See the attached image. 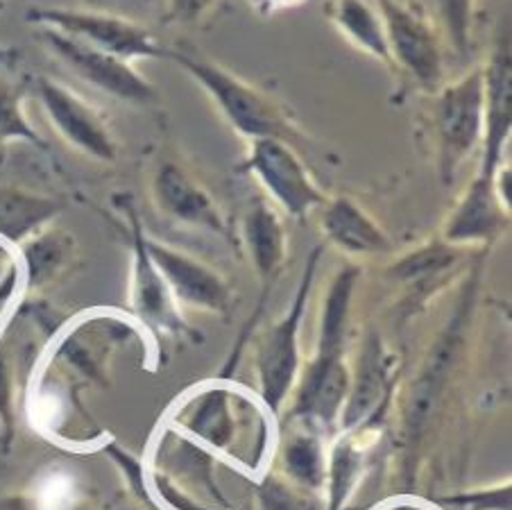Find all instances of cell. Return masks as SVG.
<instances>
[{
	"mask_svg": "<svg viewBox=\"0 0 512 510\" xmlns=\"http://www.w3.org/2000/svg\"><path fill=\"white\" fill-rule=\"evenodd\" d=\"M164 59L177 64L207 93L220 114L247 139H288L295 130L279 102L229 68L182 50H164Z\"/></svg>",
	"mask_w": 512,
	"mask_h": 510,
	"instance_id": "cell-1",
	"label": "cell"
},
{
	"mask_svg": "<svg viewBox=\"0 0 512 510\" xmlns=\"http://www.w3.org/2000/svg\"><path fill=\"white\" fill-rule=\"evenodd\" d=\"M28 21L37 28H50L84 41L125 62L136 59H164V46L157 44L148 28L125 16L84 7H37L28 12Z\"/></svg>",
	"mask_w": 512,
	"mask_h": 510,
	"instance_id": "cell-2",
	"label": "cell"
},
{
	"mask_svg": "<svg viewBox=\"0 0 512 510\" xmlns=\"http://www.w3.org/2000/svg\"><path fill=\"white\" fill-rule=\"evenodd\" d=\"M435 132L440 143V168L447 182L483 139L485 84L483 66H472L458 80L435 89Z\"/></svg>",
	"mask_w": 512,
	"mask_h": 510,
	"instance_id": "cell-3",
	"label": "cell"
},
{
	"mask_svg": "<svg viewBox=\"0 0 512 510\" xmlns=\"http://www.w3.org/2000/svg\"><path fill=\"white\" fill-rule=\"evenodd\" d=\"M14 141H28L44 148L46 141L25 112V87L14 80L0 78V146Z\"/></svg>",
	"mask_w": 512,
	"mask_h": 510,
	"instance_id": "cell-21",
	"label": "cell"
},
{
	"mask_svg": "<svg viewBox=\"0 0 512 510\" xmlns=\"http://www.w3.org/2000/svg\"><path fill=\"white\" fill-rule=\"evenodd\" d=\"M32 91L46 121L68 146L102 164H112L118 155V146L109 123L93 102L50 75L34 78Z\"/></svg>",
	"mask_w": 512,
	"mask_h": 510,
	"instance_id": "cell-4",
	"label": "cell"
},
{
	"mask_svg": "<svg viewBox=\"0 0 512 510\" xmlns=\"http://www.w3.org/2000/svg\"><path fill=\"white\" fill-rule=\"evenodd\" d=\"M243 168L250 170L272 200L290 216L302 218L327 202L318 184L306 173L300 157L284 139H254Z\"/></svg>",
	"mask_w": 512,
	"mask_h": 510,
	"instance_id": "cell-7",
	"label": "cell"
},
{
	"mask_svg": "<svg viewBox=\"0 0 512 510\" xmlns=\"http://www.w3.org/2000/svg\"><path fill=\"white\" fill-rule=\"evenodd\" d=\"M132 223V245H134V309L139 316L155 329L177 331L182 327L170 288L150 259L145 234L136 214H130Z\"/></svg>",
	"mask_w": 512,
	"mask_h": 510,
	"instance_id": "cell-13",
	"label": "cell"
},
{
	"mask_svg": "<svg viewBox=\"0 0 512 510\" xmlns=\"http://www.w3.org/2000/svg\"><path fill=\"white\" fill-rule=\"evenodd\" d=\"M19 62V50L0 44V68H10Z\"/></svg>",
	"mask_w": 512,
	"mask_h": 510,
	"instance_id": "cell-30",
	"label": "cell"
},
{
	"mask_svg": "<svg viewBox=\"0 0 512 510\" xmlns=\"http://www.w3.org/2000/svg\"><path fill=\"white\" fill-rule=\"evenodd\" d=\"M377 10L386 28L392 66H399L424 89L442 87L445 50L429 16L406 0H379Z\"/></svg>",
	"mask_w": 512,
	"mask_h": 510,
	"instance_id": "cell-5",
	"label": "cell"
},
{
	"mask_svg": "<svg viewBox=\"0 0 512 510\" xmlns=\"http://www.w3.org/2000/svg\"><path fill=\"white\" fill-rule=\"evenodd\" d=\"M469 306H460L456 313L454 322H451L449 329L442 334V338L435 345L431 359L426 361L424 370L417 379L413 388L411 402H408L406 411V436L415 438L420 436L426 422L431 418V411L435 408V402L442 393V388L447 384V377L451 372V365H454L460 343H463V327H465V316Z\"/></svg>",
	"mask_w": 512,
	"mask_h": 510,
	"instance_id": "cell-12",
	"label": "cell"
},
{
	"mask_svg": "<svg viewBox=\"0 0 512 510\" xmlns=\"http://www.w3.org/2000/svg\"><path fill=\"white\" fill-rule=\"evenodd\" d=\"M62 202L23 189H0V241L19 245L53 223Z\"/></svg>",
	"mask_w": 512,
	"mask_h": 510,
	"instance_id": "cell-19",
	"label": "cell"
},
{
	"mask_svg": "<svg viewBox=\"0 0 512 510\" xmlns=\"http://www.w3.org/2000/svg\"><path fill=\"white\" fill-rule=\"evenodd\" d=\"M438 10L449 41L458 50V55H467L469 41H472L474 0H438Z\"/></svg>",
	"mask_w": 512,
	"mask_h": 510,
	"instance_id": "cell-24",
	"label": "cell"
},
{
	"mask_svg": "<svg viewBox=\"0 0 512 510\" xmlns=\"http://www.w3.org/2000/svg\"><path fill=\"white\" fill-rule=\"evenodd\" d=\"M306 0H250L256 14L261 16H275L279 12L293 10V7H300Z\"/></svg>",
	"mask_w": 512,
	"mask_h": 510,
	"instance_id": "cell-29",
	"label": "cell"
},
{
	"mask_svg": "<svg viewBox=\"0 0 512 510\" xmlns=\"http://www.w3.org/2000/svg\"><path fill=\"white\" fill-rule=\"evenodd\" d=\"M0 429L5 440L10 442L14 436V399H12V374L7 365V356L0 347Z\"/></svg>",
	"mask_w": 512,
	"mask_h": 510,
	"instance_id": "cell-27",
	"label": "cell"
},
{
	"mask_svg": "<svg viewBox=\"0 0 512 510\" xmlns=\"http://www.w3.org/2000/svg\"><path fill=\"white\" fill-rule=\"evenodd\" d=\"M485 127L481 175L492 177L501 164V152L510 139L512 125V59L508 28H501L490 59L483 64Z\"/></svg>",
	"mask_w": 512,
	"mask_h": 510,
	"instance_id": "cell-8",
	"label": "cell"
},
{
	"mask_svg": "<svg viewBox=\"0 0 512 510\" xmlns=\"http://www.w3.org/2000/svg\"><path fill=\"white\" fill-rule=\"evenodd\" d=\"M39 39L68 71L105 96L130 105H148L157 98L155 84L143 78L132 62L50 28H39Z\"/></svg>",
	"mask_w": 512,
	"mask_h": 510,
	"instance_id": "cell-6",
	"label": "cell"
},
{
	"mask_svg": "<svg viewBox=\"0 0 512 510\" xmlns=\"http://www.w3.org/2000/svg\"><path fill=\"white\" fill-rule=\"evenodd\" d=\"M218 0H166V16L170 23L195 25L202 21Z\"/></svg>",
	"mask_w": 512,
	"mask_h": 510,
	"instance_id": "cell-28",
	"label": "cell"
},
{
	"mask_svg": "<svg viewBox=\"0 0 512 510\" xmlns=\"http://www.w3.org/2000/svg\"><path fill=\"white\" fill-rule=\"evenodd\" d=\"M145 245H148L150 259L155 261L157 270L161 272V277H164L170 293H175V297H179L186 304L202 306V309L209 311L227 309V286L211 268L191 259L189 254L152 241L148 236H145Z\"/></svg>",
	"mask_w": 512,
	"mask_h": 510,
	"instance_id": "cell-11",
	"label": "cell"
},
{
	"mask_svg": "<svg viewBox=\"0 0 512 510\" xmlns=\"http://www.w3.org/2000/svg\"><path fill=\"white\" fill-rule=\"evenodd\" d=\"M318 261V252H313L309 268H306V277L302 282L297 300L290 309L288 316L279 322V325L270 331L266 343L261 347L259 356V370H261V388L263 399L270 404V408H277L284 402L288 388L293 386L295 370H297V331H300V320L304 313L306 295H309V286L313 282V266Z\"/></svg>",
	"mask_w": 512,
	"mask_h": 510,
	"instance_id": "cell-9",
	"label": "cell"
},
{
	"mask_svg": "<svg viewBox=\"0 0 512 510\" xmlns=\"http://www.w3.org/2000/svg\"><path fill=\"white\" fill-rule=\"evenodd\" d=\"M347 388L349 377L340 361V350H322L320 347L318 359L313 361L304 377L295 411L311 422L331 424L338 418Z\"/></svg>",
	"mask_w": 512,
	"mask_h": 510,
	"instance_id": "cell-14",
	"label": "cell"
},
{
	"mask_svg": "<svg viewBox=\"0 0 512 510\" xmlns=\"http://www.w3.org/2000/svg\"><path fill=\"white\" fill-rule=\"evenodd\" d=\"M286 470L302 486L318 488L324 479V458L320 442L313 436H297L286 447Z\"/></svg>",
	"mask_w": 512,
	"mask_h": 510,
	"instance_id": "cell-23",
	"label": "cell"
},
{
	"mask_svg": "<svg viewBox=\"0 0 512 510\" xmlns=\"http://www.w3.org/2000/svg\"><path fill=\"white\" fill-rule=\"evenodd\" d=\"M454 259H456L454 252L449 248L433 245V248L408 254V257L401 261L395 270L399 277H424V275H431V272L445 270L449 263H454Z\"/></svg>",
	"mask_w": 512,
	"mask_h": 510,
	"instance_id": "cell-25",
	"label": "cell"
},
{
	"mask_svg": "<svg viewBox=\"0 0 512 510\" xmlns=\"http://www.w3.org/2000/svg\"><path fill=\"white\" fill-rule=\"evenodd\" d=\"M322 232L340 250L352 254H379L390 250L383 229L349 198L322 204Z\"/></svg>",
	"mask_w": 512,
	"mask_h": 510,
	"instance_id": "cell-16",
	"label": "cell"
},
{
	"mask_svg": "<svg viewBox=\"0 0 512 510\" xmlns=\"http://www.w3.org/2000/svg\"><path fill=\"white\" fill-rule=\"evenodd\" d=\"M358 456L349 445H340L334 456V501H331V510H338L340 501L345 499L349 486H352L354 476L358 472Z\"/></svg>",
	"mask_w": 512,
	"mask_h": 510,
	"instance_id": "cell-26",
	"label": "cell"
},
{
	"mask_svg": "<svg viewBox=\"0 0 512 510\" xmlns=\"http://www.w3.org/2000/svg\"><path fill=\"white\" fill-rule=\"evenodd\" d=\"M492 177L479 173L463 200L458 202L445 229L449 243L492 241L501 232L506 209L501 207L497 193H494Z\"/></svg>",
	"mask_w": 512,
	"mask_h": 510,
	"instance_id": "cell-15",
	"label": "cell"
},
{
	"mask_svg": "<svg viewBox=\"0 0 512 510\" xmlns=\"http://www.w3.org/2000/svg\"><path fill=\"white\" fill-rule=\"evenodd\" d=\"M195 436L209 440L211 445L225 447L232 438V418H229L227 395L223 390H211L195 402L189 418L184 420Z\"/></svg>",
	"mask_w": 512,
	"mask_h": 510,
	"instance_id": "cell-22",
	"label": "cell"
},
{
	"mask_svg": "<svg viewBox=\"0 0 512 510\" xmlns=\"http://www.w3.org/2000/svg\"><path fill=\"white\" fill-rule=\"evenodd\" d=\"M152 195H155L159 211H164L170 220L211 229L218 234L227 232L225 218L211 195L175 161L159 164L155 180H152Z\"/></svg>",
	"mask_w": 512,
	"mask_h": 510,
	"instance_id": "cell-10",
	"label": "cell"
},
{
	"mask_svg": "<svg viewBox=\"0 0 512 510\" xmlns=\"http://www.w3.org/2000/svg\"><path fill=\"white\" fill-rule=\"evenodd\" d=\"M243 238L263 282L277 275L286 259V232L277 211L266 202H254L243 218Z\"/></svg>",
	"mask_w": 512,
	"mask_h": 510,
	"instance_id": "cell-20",
	"label": "cell"
},
{
	"mask_svg": "<svg viewBox=\"0 0 512 510\" xmlns=\"http://www.w3.org/2000/svg\"><path fill=\"white\" fill-rule=\"evenodd\" d=\"M331 23L354 48L377 59L383 66H392L386 28L381 14L368 0H334L329 7Z\"/></svg>",
	"mask_w": 512,
	"mask_h": 510,
	"instance_id": "cell-18",
	"label": "cell"
},
{
	"mask_svg": "<svg viewBox=\"0 0 512 510\" xmlns=\"http://www.w3.org/2000/svg\"><path fill=\"white\" fill-rule=\"evenodd\" d=\"M75 257L73 234L59 227H44L37 234L19 243L21 270L28 288H39L53 282L55 277L71 266Z\"/></svg>",
	"mask_w": 512,
	"mask_h": 510,
	"instance_id": "cell-17",
	"label": "cell"
}]
</instances>
